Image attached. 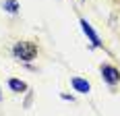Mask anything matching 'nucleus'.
Segmentation results:
<instances>
[{
	"instance_id": "f257e3e1",
	"label": "nucleus",
	"mask_w": 120,
	"mask_h": 116,
	"mask_svg": "<svg viewBox=\"0 0 120 116\" xmlns=\"http://www.w3.org/2000/svg\"><path fill=\"white\" fill-rule=\"evenodd\" d=\"M15 56L21 58V60H33V56H35V46L33 44H29V42H19L17 46H15Z\"/></svg>"
},
{
	"instance_id": "f03ea898",
	"label": "nucleus",
	"mask_w": 120,
	"mask_h": 116,
	"mask_svg": "<svg viewBox=\"0 0 120 116\" xmlns=\"http://www.w3.org/2000/svg\"><path fill=\"white\" fill-rule=\"evenodd\" d=\"M101 75H104V79H106L108 83H116L120 79V73L114 69V66H108V64L101 66Z\"/></svg>"
},
{
	"instance_id": "7ed1b4c3",
	"label": "nucleus",
	"mask_w": 120,
	"mask_h": 116,
	"mask_svg": "<svg viewBox=\"0 0 120 116\" xmlns=\"http://www.w3.org/2000/svg\"><path fill=\"white\" fill-rule=\"evenodd\" d=\"M81 25H83V31H85V33H87V37L91 39V44H93V46H99L101 42H99V37H97V35H95V31L91 29V25L87 23L85 19H83V21H81Z\"/></svg>"
},
{
	"instance_id": "20e7f679",
	"label": "nucleus",
	"mask_w": 120,
	"mask_h": 116,
	"mask_svg": "<svg viewBox=\"0 0 120 116\" xmlns=\"http://www.w3.org/2000/svg\"><path fill=\"white\" fill-rule=\"evenodd\" d=\"M72 87H75L77 91H81V93H87V91H89V83L85 81V79H79V77L72 79Z\"/></svg>"
},
{
	"instance_id": "39448f33",
	"label": "nucleus",
	"mask_w": 120,
	"mask_h": 116,
	"mask_svg": "<svg viewBox=\"0 0 120 116\" xmlns=\"http://www.w3.org/2000/svg\"><path fill=\"white\" fill-rule=\"evenodd\" d=\"M8 85H11V89H15V91H25V83L19 81V79H11Z\"/></svg>"
},
{
	"instance_id": "423d86ee",
	"label": "nucleus",
	"mask_w": 120,
	"mask_h": 116,
	"mask_svg": "<svg viewBox=\"0 0 120 116\" xmlns=\"http://www.w3.org/2000/svg\"><path fill=\"white\" fill-rule=\"evenodd\" d=\"M4 8H6L8 12H17L19 4H17V0H6V2H4Z\"/></svg>"
}]
</instances>
